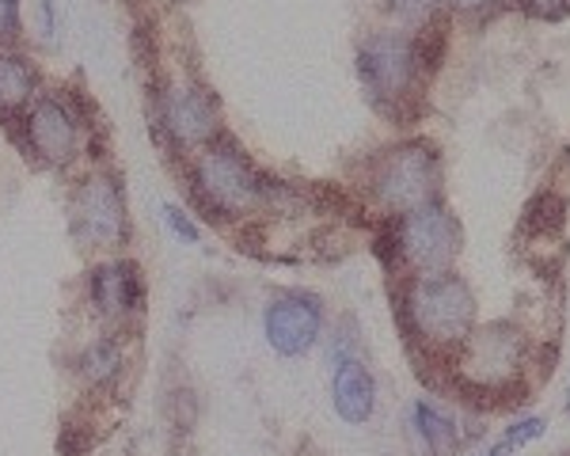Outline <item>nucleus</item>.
I'll list each match as a JSON object with an SVG mask.
<instances>
[{"mask_svg":"<svg viewBox=\"0 0 570 456\" xmlns=\"http://www.w3.org/2000/svg\"><path fill=\"white\" fill-rule=\"evenodd\" d=\"M407 324L430 346H461L472 335L475 300L453 274H419L407 289Z\"/></svg>","mask_w":570,"mask_h":456,"instance_id":"1","label":"nucleus"},{"mask_svg":"<svg viewBox=\"0 0 570 456\" xmlns=\"http://www.w3.org/2000/svg\"><path fill=\"white\" fill-rule=\"evenodd\" d=\"M195 190L209 209L225 217L255 214L259 206H271V182L247 163V157L233 145H206L195 163Z\"/></svg>","mask_w":570,"mask_h":456,"instance_id":"2","label":"nucleus"},{"mask_svg":"<svg viewBox=\"0 0 570 456\" xmlns=\"http://www.w3.org/2000/svg\"><path fill=\"white\" fill-rule=\"evenodd\" d=\"M438 152L430 145H400L381 160L373 176V190L381 198V206H389L392 214H415V209L430 206L438 195Z\"/></svg>","mask_w":570,"mask_h":456,"instance_id":"3","label":"nucleus"},{"mask_svg":"<svg viewBox=\"0 0 570 456\" xmlns=\"http://www.w3.org/2000/svg\"><path fill=\"white\" fill-rule=\"evenodd\" d=\"M72 236L85 248H118L126 236V202L122 187L110 176H88L69 198Z\"/></svg>","mask_w":570,"mask_h":456,"instance_id":"4","label":"nucleus"},{"mask_svg":"<svg viewBox=\"0 0 570 456\" xmlns=\"http://www.w3.org/2000/svg\"><path fill=\"white\" fill-rule=\"evenodd\" d=\"M395 248L403 262L422 274H445L449 262L461 251V225L438 206H422L407 214V221L395 232Z\"/></svg>","mask_w":570,"mask_h":456,"instance_id":"5","label":"nucleus"},{"mask_svg":"<svg viewBox=\"0 0 570 456\" xmlns=\"http://www.w3.org/2000/svg\"><path fill=\"white\" fill-rule=\"evenodd\" d=\"M461 346V373L483 391L510 385L521 369V358H525L521 331L510 324H491L483 331H472Z\"/></svg>","mask_w":570,"mask_h":456,"instance_id":"6","label":"nucleus"},{"mask_svg":"<svg viewBox=\"0 0 570 456\" xmlns=\"http://www.w3.org/2000/svg\"><path fill=\"white\" fill-rule=\"evenodd\" d=\"M357 69L362 80L370 85L376 99H403L415 80V42L400 31H381L365 39L362 53H357Z\"/></svg>","mask_w":570,"mask_h":456,"instance_id":"7","label":"nucleus"},{"mask_svg":"<svg viewBox=\"0 0 570 456\" xmlns=\"http://www.w3.org/2000/svg\"><path fill=\"white\" fill-rule=\"evenodd\" d=\"M27 141L46 163H69L80 149V118L61 96H42L27 111Z\"/></svg>","mask_w":570,"mask_h":456,"instance_id":"8","label":"nucleus"},{"mask_svg":"<svg viewBox=\"0 0 570 456\" xmlns=\"http://www.w3.org/2000/svg\"><path fill=\"white\" fill-rule=\"evenodd\" d=\"M320 324H324V313H320V305L312 297H278L266 305L263 316L266 343L285 358L305 354L320 339Z\"/></svg>","mask_w":570,"mask_h":456,"instance_id":"9","label":"nucleus"},{"mask_svg":"<svg viewBox=\"0 0 570 456\" xmlns=\"http://www.w3.org/2000/svg\"><path fill=\"white\" fill-rule=\"evenodd\" d=\"M164 126L187 149L198 145H214L217 137V107L209 91L195 85H171L164 91Z\"/></svg>","mask_w":570,"mask_h":456,"instance_id":"10","label":"nucleus"},{"mask_svg":"<svg viewBox=\"0 0 570 456\" xmlns=\"http://www.w3.org/2000/svg\"><path fill=\"white\" fill-rule=\"evenodd\" d=\"M331 399H335V410L343 423L362 426L370 423L373 404H376V385L357 358H343L335 365V380H331Z\"/></svg>","mask_w":570,"mask_h":456,"instance_id":"11","label":"nucleus"},{"mask_svg":"<svg viewBox=\"0 0 570 456\" xmlns=\"http://www.w3.org/2000/svg\"><path fill=\"white\" fill-rule=\"evenodd\" d=\"M91 300L110 319H126L141 305V278L130 262H107L91 274Z\"/></svg>","mask_w":570,"mask_h":456,"instance_id":"12","label":"nucleus"},{"mask_svg":"<svg viewBox=\"0 0 570 456\" xmlns=\"http://www.w3.org/2000/svg\"><path fill=\"white\" fill-rule=\"evenodd\" d=\"M35 96V72L12 50H0V115H12L31 103Z\"/></svg>","mask_w":570,"mask_h":456,"instance_id":"13","label":"nucleus"},{"mask_svg":"<svg viewBox=\"0 0 570 456\" xmlns=\"http://www.w3.org/2000/svg\"><path fill=\"white\" fill-rule=\"evenodd\" d=\"M415 434L422 437V445H426L430 456H449L456 449V442H461L453 418H445L438 407H430L426 399L415 404Z\"/></svg>","mask_w":570,"mask_h":456,"instance_id":"14","label":"nucleus"},{"mask_svg":"<svg viewBox=\"0 0 570 456\" xmlns=\"http://www.w3.org/2000/svg\"><path fill=\"white\" fill-rule=\"evenodd\" d=\"M563 214H567V206L559 202L556 195L532 198L525 217H521V236H525V240H551V236L563 228Z\"/></svg>","mask_w":570,"mask_h":456,"instance_id":"15","label":"nucleus"},{"mask_svg":"<svg viewBox=\"0 0 570 456\" xmlns=\"http://www.w3.org/2000/svg\"><path fill=\"white\" fill-rule=\"evenodd\" d=\"M122 343L118 339H96L85 350V358H80V369H85V377L91 385H107V380L118 377V369H122Z\"/></svg>","mask_w":570,"mask_h":456,"instance_id":"16","label":"nucleus"},{"mask_svg":"<svg viewBox=\"0 0 570 456\" xmlns=\"http://www.w3.org/2000/svg\"><path fill=\"white\" fill-rule=\"evenodd\" d=\"M411 42H415V61H419V66L422 69H438L441 53H445V42H449L445 20L422 27V34H419V39H411Z\"/></svg>","mask_w":570,"mask_h":456,"instance_id":"17","label":"nucleus"},{"mask_svg":"<svg viewBox=\"0 0 570 456\" xmlns=\"http://www.w3.org/2000/svg\"><path fill=\"white\" fill-rule=\"evenodd\" d=\"M164 221L171 225V232L176 236H183L187 244H198V228H195V221H190L183 209H176V206H164Z\"/></svg>","mask_w":570,"mask_h":456,"instance_id":"18","label":"nucleus"},{"mask_svg":"<svg viewBox=\"0 0 570 456\" xmlns=\"http://www.w3.org/2000/svg\"><path fill=\"white\" fill-rule=\"evenodd\" d=\"M540 434H544V423H540V418H525V423H518L510 434H505L502 445L505 449H521V445L532 442V437H540Z\"/></svg>","mask_w":570,"mask_h":456,"instance_id":"19","label":"nucleus"},{"mask_svg":"<svg viewBox=\"0 0 570 456\" xmlns=\"http://www.w3.org/2000/svg\"><path fill=\"white\" fill-rule=\"evenodd\" d=\"M529 12L544 16V20H559V16L570 12V0H525Z\"/></svg>","mask_w":570,"mask_h":456,"instance_id":"20","label":"nucleus"},{"mask_svg":"<svg viewBox=\"0 0 570 456\" xmlns=\"http://www.w3.org/2000/svg\"><path fill=\"white\" fill-rule=\"evenodd\" d=\"M389 8H395L400 16H411V20H419V16H430L434 0H389Z\"/></svg>","mask_w":570,"mask_h":456,"instance_id":"21","label":"nucleus"},{"mask_svg":"<svg viewBox=\"0 0 570 456\" xmlns=\"http://www.w3.org/2000/svg\"><path fill=\"white\" fill-rule=\"evenodd\" d=\"M16 31V0H0V39Z\"/></svg>","mask_w":570,"mask_h":456,"instance_id":"22","label":"nucleus"},{"mask_svg":"<svg viewBox=\"0 0 570 456\" xmlns=\"http://www.w3.org/2000/svg\"><path fill=\"white\" fill-rule=\"evenodd\" d=\"M456 8H483V4H491V0H453Z\"/></svg>","mask_w":570,"mask_h":456,"instance_id":"23","label":"nucleus"}]
</instances>
